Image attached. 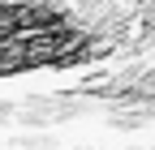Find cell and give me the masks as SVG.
<instances>
[{
  "label": "cell",
  "instance_id": "obj_1",
  "mask_svg": "<svg viewBox=\"0 0 155 150\" xmlns=\"http://www.w3.org/2000/svg\"><path fill=\"white\" fill-rule=\"evenodd\" d=\"M82 30L73 17L52 9V5H0V77L5 73H26V69H52V64H73L82 60Z\"/></svg>",
  "mask_w": 155,
  "mask_h": 150
}]
</instances>
